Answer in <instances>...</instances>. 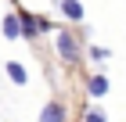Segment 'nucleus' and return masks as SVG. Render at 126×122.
<instances>
[{"instance_id": "nucleus-6", "label": "nucleus", "mask_w": 126, "mask_h": 122, "mask_svg": "<svg viewBox=\"0 0 126 122\" xmlns=\"http://www.w3.org/2000/svg\"><path fill=\"white\" fill-rule=\"evenodd\" d=\"M7 75H11V83H18V86H25V79H29L25 68H22L18 61H7Z\"/></svg>"}, {"instance_id": "nucleus-2", "label": "nucleus", "mask_w": 126, "mask_h": 122, "mask_svg": "<svg viewBox=\"0 0 126 122\" xmlns=\"http://www.w3.org/2000/svg\"><path fill=\"white\" fill-rule=\"evenodd\" d=\"M18 22H22V36H25V40H36L40 32H43V22L32 18L29 11H18Z\"/></svg>"}, {"instance_id": "nucleus-7", "label": "nucleus", "mask_w": 126, "mask_h": 122, "mask_svg": "<svg viewBox=\"0 0 126 122\" xmlns=\"http://www.w3.org/2000/svg\"><path fill=\"white\" fill-rule=\"evenodd\" d=\"M90 94H94V97H105L108 94V79H105V75H94V79H90Z\"/></svg>"}, {"instance_id": "nucleus-8", "label": "nucleus", "mask_w": 126, "mask_h": 122, "mask_svg": "<svg viewBox=\"0 0 126 122\" xmlns=\"http://www.w3.org/2000/svg\"><path fill=\"white\" fill-rule=\"evenodd\" d=\"M87 122H108V119H105L101 111H90V115H87Z\"/></svg>"}, {"instance_id": "nucleus-5", "label": "nucleus", "mask_w": 126, "mask_h": 122, "mask_svg": "<svg viewBox=\"0 0 126 122\" xmlns=\"http://www.w3.org/2000/svg\"><path fill=\"white\" fill-rule=\"evenodd\" d=\"M61 11H65L72 22H79V18H83V4H79V0H61Z\"/></svg>"}, {"instance_id": "nucleus-4", "label": "nucleus", "mask_w": 126, "mask_h": 122, "mask_svg": "<svg viewBox=\"0 0 126 122\" xmlns=\"http://www.w3.org/2000/svg\"><path fill=\"white\" fill-rule=\"evenodd\" d=\"M4 36H7V40H18V36H22V22H18V14H7V18H4Z\"/></svg>"}, {"instance_id": "nucleus-3", "label": "nucleus", "mask_w": 126, "mask_h": 122, "mask_svg": "<svg viewBox=\"0 0 126 122\" xmlns=\"http://www.w3.org/2000/svg\"><path fill=\"white\" fill-rule=\"evenodd\" d=\"M40 122H65V108H61L58 101H50L43 111H40Z\"/></svg>"}, {"instance_id": "nucleus-1", "label": "nucleus", "mask_w": 126, "mask_h": 122, "mask_svg": "<svg viewBox=\"0 0 126 122\" xmlns=\"http://www.w3.org/2000/svg\"><path fill=\"white\" fill-rule=\"evenodd\" d=\"M58 54L65 57L68 65H76V61H79V43H76L72 32H65V29H58Z\"/></svg>"}]
</instances>
